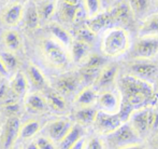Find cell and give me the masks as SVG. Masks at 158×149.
I'll use <instances>...</instances> for the list:
<instances>
[{"label": "cell", "mask_w": 158, "mask_h": 149, "mask_svg": "<svg viewBox=\"0 0 158 149\" xmlns=\"http://www.w3.org/2000/svg\"><path fill=\"white\" fill-rule=\"evenodd\" d=\"M8 75H9L8 70H6V66H4L3 62H2L1 57H0V76H2V77H6Z\"/></svg>", "instance_id": "obj_43"}, {"label": "cell", "mask_w": 158, "mask_h": 149, "mask_svg": "<svg viewBox=\"0 0 158 149\" xmlns=\"http://www.w3.org/2000/svg\"><path fill=\"white\" fill-rule=\"evenodd\" d=\"M89 48L88 44L73 39L70 44V59L75 63H83L89 54Z\"/></svg>", "instance_id": "obj_22"}, {"label": "cell", "mask_w": 158, "mask_h": 149, "mask_svg": "<svg viewBox=\"0 0 158 149\" xmlns=\"http://www.w3.org/2000/svg\"><path fill=\"white\" fill-rule=\"evenodd\" d=\"M80 84H81V80H80L79 75L66 74L56 79V81H55V91H57L63 96L70 95L73 94L77 90Z\"/></svg>", "instance_id": "obj_12"}, {"label": "cell", "mask_w": 158, "mask_h": 149, "mask_svg": "<svg viewBox=\"0 0 158 149\" xmlns=\"http://www.w3.org/2000/svg\"><path fill=\"white\" fill-rule=\"evenodd\" d=\"M9 85L17 97L25 96L28 91V79L22 72H16L11 79Z\"/></svg>", "instance_id": "obj_23"}, {"label": "cell", "mask_w": 158, "mask_h": 149, "mask_svg": "<svg viewBox=\"0 0 158 149\" xmlns=\"http://www.w3.org/2000/svg\"><path fill=\"white\" fill-rule=\"evenodd\" d=\"M98 110L93 106L90 107H80L74 113V119L80 125H89L94 123L95 117Z\"/></svg>", "instance_id": "obj_27"}, {"label": "cell", "mask_w": 158, "mask_h": 149, "mask_svg": "<svg viewBox=\"0 0 158 149\" xmlns=\"http://www.w3.org/2000/svg\"><path fill=\"white\" fill-rule=\"evenodd\" d=\"M112 23H114V21L110 12H100L95 16L89 17V21L87 22L86 26L90 28L95 34H97L103 28L109 27Z\"/></svg>", "instance_id": "obj_18"}, {"label": "cell", "mask_w": 158, "mask_h": 149, "mask_svg": "<svg viewBox=\"0 0 158 149\" xmlns=\"http://www.w3.org/2000/svg\"><path fill=\"white\" fill-rule=\"evenodd\" d=\"M108 141L111 145L118 149L133 144H139L141 137L137 134L130 124L124 122L116 130L108 134Z\"/></svg>", "instance_id": "obj_4"}, {"label": "cell", "mask_w": 158, "mask_h": 149, "mask_svg": "<svg viewBox=\"0 0 158 149\" xmlns=\"http://www.w3.org/2000/svg\"><path fill=\"white\" fill-rule=\"evenodd\" d=\"M156 143H157V146H158V132H157V135H156Z\"/></svg>", "instance_id": "obj_49"}, {"label": "cell", "mask_w": 158, "mask_h": 149, "mask_svg": "<svg viewBox=\"0 0 158 149\" xmlns=\"http://www.w3.org/2000/svg\"><path fill=\"white\" fill-rule=\"evenodd\" d=\"M151 132H158V108L153 107L152 120H151Z\"/></svg>", "instance_id": "obj_41"}, {"label": "cell", "mask_w": 158, "mask_h": 149, "mask_svg": "<svg viewBox=\"0 0 158 149\" xmlns=\"http://www.w3.org/2000/svg\"><path fill=\"white\" fill-rule=\"evenodd\" d=\"M118 77V66L116 64H106L100 69L97 79L95 80L93 88L96 91H106L110 90L112 85H114Z\"/></svg>", "instance_id": "obj_9"}, {"label": "cell", "mask_w": 158, "mask_h": 149, "mask_svg": "<svg viewBox=\"0 0 158 149\" xmlns=\"http://www.w3.org/2000/svg\"><path fill=\"white\" fill-rule=\"evenodd\" d=\"M157 64H158V63H157Z\"/></svg>", "instance_id": "obj_53"}, {"label": "cell", "mask_w": 158, "mask_h": 149, "mask_svg": "<svg viewBox=\"0 0 158 149\" xmlns=\"http://www.w3.org/2000/svg\"><path fill=\"white\" fill-rule=\"evenodd\" d=\"M84 136V129L79 123H74L69 132L64 135V137L58 143L57 149H70L71 146H73L81 137Z\"/></svg>", "instance_id": "obj_16"}, {"label": "cell", "mask_w": 158, "mask_h": 149, "mask_svg": "<svg viewBox=\"0 0 158 149\" xmlns=\"http://www.w3.org/2000/svg\"><path fill=\"white\" fill-rule=\"evenodd\" d=\"M139 36L158 37V13H154L144 19L139 28Z\"/></svg>", "instance_id": "obj_21"}, {"label": "cell", "mask_w": 158, "mask_h": 149, "mask_svg": "<svg viewBox=\"0 0 158 149\" xmlns=\"http://www.w3.org/2000/svg\"><path fill=\"white\" fill-rule=\"evenodd\" d=\"M121 103L118 116L127 122L133 112L144 107H153L158 103V94L150 81L132 75H125L117 80Z\"/></svg>", "instance_id": "obj_1"}, {"label": "cell", "mask_w": 158, "mask_h": 149, "mask_svg": "<svg viewBox=\"0 0 158 149\" xmlns=\"http://www.w3.org/2000/svg\"><path fill=\"white\" fill-rule=\"evenodd\" d=\"M37 9L40 21H48L56 11V0H44L43 3Z\"/></svg>", "instance_id": "obj_30"}, {"label": "cell", "mask_w": 158, "mask_h": 149, "mask_svg": "<svg viewBox=\"0 0 158 149\" xmlns=\"http://www.w3.org/2000/svg\"><path fill=\"white\" fill-rule=\"evenodd\" d=\"M135 16H142L150 10V0H126Z\"/></svg>", "instance_id": "obj_31"}, {"label": "cell", "mask_w": 158, "mask_h": 149, "mask_svg": "<svg viewBox=\"0 0 158 149\" xmlns=\"http://www.w3.org/2000/svg\"><path fill=\"white\" fill-rule=\"evenodd\" d=\"M130 48L129 33L123 27H111L104 33L101 41V52L106 57H119Z\"/></svg>", "instance_id": "obj_2"}, {"label": "cell", "mask_w": 158, "mask_h": 149, "mask_svg": "<svg viewBox=\"0 0 158 149\" xmlns=\"http://www.w3.org/2000/svg\"><path fill=\"white\" fill-rule=\"evenodd\" d=\"M80 0H64V3L70 4V6H79Z\"/></svg>", "instance_id": "obj_45"}, {"label": "cell", "mask_w": 158, "mask_h": 149, "mask_svg": "<svg viewBox=\"0 0 158 149\" xmlns=\"http://www.w3.org/2000/svg\"><path fill=\"white\" fill-rule=\"evenodd\" d=\"M156 92H157V94H158V78H157V85H156Z\"/></svg>", "instance_id": "obj_48"}, {"label": "cell", "mask_w": 158, "mask_h": 149, "mask_svg": "<svg viewBox=\"0 0 158 149\" xmlns=\"http://www.w3.org/2000/svg\"><path fill=\"white\" fill-rule=\"evenodd\" d=\"M35 145L39 149H57V146L52 139H50L48 136H39L35 141Z\"/></svg>", "instance_id": "obj_38"}, {"label": "cell", "mask_w": 158, "mask_h": 149, "mask_svg": "<svg viewBox=\"0 0 158 149\" xmlns=\"http://www.w3.org/2000/svg\"><path fill=\"white\" fill-rule=\"evenodd\" d=\"M74 37L75 40L84 42V43L88 44L89 46L94 43L96 40V34L90 28H88L87 26H83V27L77 28L74 33Z\"/></svg>", "instance_id": "obj_32"}, {"label": "cell", "mask_w": 158, "mask_h": 149, "mask_svg": "<svg viewBox=\"0 0 158 149\" xmlns=\"http://www.w3.org/2000/svg\"><path fill=\"white\" fill-rule=\"evenodd\" d=\"M26 149H39V148H38V146L35 145V142H31V143L28 144L27 147H26Z\"/></svg>", "instance_id": "obj_46"}, {"label": "cell", "mask_w": 158, "mask_h": 149, "mask_svg": "<svg viewBox=\"0 0 158 149\" xmlns=\"http://www.w3.org/2000/svg\"><path fill=\"white\" fill-rule=\"evenodd\" d=\"M156 1H157V3H158V0H156Z\"/></svg>", "instance_id": "obj_51"}, {"label": "cell", "mask_w": 158, "mask_h": 149, "mask_svg": "<svg viewBox=\"0 0 158 149\" xmlns=\"http://www.w3.org/2000/svg\"><path fill=\"white\" fill-rule=\"evenodd\" d=\"M79 6H70V4L63 3L60 9V16L66 22H73L74 21L75 12Z\"/></svg>", "instance_id": "obj_37"}, {"label": "cell", "mask_w": 158, "mask_h": 149, "mask_svg": "<svg viewBox=\"0 0 158 149\" xmlns=\"http://www.w3.org/2000/svg\"><path fill=\"white\" fill-rule=\"evenodd\" d=\"M44 99H45L48 108L55 110V112H61L67 109L66 99L57 91H48L44 95Z\"/></svg>", "instance_id": "obj_25"}, {"label": "cell", "mask_w": 158, "mask_h": 149, "mask_svg": "<svg viewBox=\"0 0 158 149\" xmlns=\"http://www.w3.org/2000/svg\"><path fill=\"white\" fill-rule=\"evenodd\" d=\"M84 149H104L103 143L98 137H90L88 141H85Z\"/></svg>", "instance_id": "obj_39"}, {"label": "cell", "mask_w": 158, "mask_h": 149, "mask_svg": "<svg viewBox=\"0 0 158 149\" xmlns=\"http://www.w3.org/2000/svg\"><path fill=\"white\" fill-rule=\"evenodd\" d=\"M85 137H81L77 143L74 144L73 146H71L70 149H84V145H85Z\"/></svg>", "instance_id": "obj_42"}, {"label": "cell", "mask_w": 158, "mask_h": 149, "mask_svg": "<svg viewBox=\"0 0 158 149\" xmlns=\"http://www.w3.org/2000/svg\"><path fill=\"white\" fill-rule=\"evenodd\" d=\"M97 103L102 112L109 113H117L121 99H119V95H116V93H114L111 90L101 91L98 94Z\"/></svg>", "instance_id": "obj_14"}, {"label": "cell", "mask_w": 158, "mask_h": 149, "mask_svg": "<svg viewBox=\"0 0 158 149\" xmlns=\"http://www.w3.org/2000/svg\"><path fill=\"white\" fill-rule=\"evenodd\" d=\"M98 92L92 85L82 89L75 96V104L79 107H90L97 103Z\"/></svg>", "instance_id": "obj_17"}, {"label": "cell", "mask_w": 158, "mask_h": 149, "mask_svg": "<svg viewBox=\"0 0 158 149\" xmlns=\"http://www.w3.org/2000/svg\"><path fill=\"white\" fill-rule=\"evenodd\" d=\"M24 7L21 3H10L0 15V21L8 27H15L23 19Z\"/></svg>", "instance_id": "obj_13"}, {"label": "cell", "mask_w": 158, "mask_h": 149, "mask_svg": "<svg viewBox=\"0 0 158 149\" xmlns=\"http://www.w3.org/2000/svg\"><path fill=\"white\" fill-rule=\"evenodd\" d=\"M9 1H10L11 3H21V4H23L24 2H26L27 0H9Z\"/></svg>", "instance_id": "obj_47"}, {"label": "cell", "mask_w": 158, "mask_h": 149, "mask_svg": "<svg viewBox=\"0 0 158 149\" xmlns=\"http://www.w3.org/2000/svg\"><path fill=\"white\" fill-rule=\"evenodd\" d=\"M27 79L30 83L35 86L38 90H42V89H46V86L48 85V82L46 77L42 72V70L40 69L38 66H35V64L30 63L27 69Z\"/></svg>", "instance_id": "obj_19"}, {"label": "cell", "mask_w": 158, "mask_h": 149, "mask_svg": "<svg viewBox=\"0 0 158 149\" xmlns=\"http://www.w3.org/2000/svg\"><path fill=\"white\" fill-rule=\"evenodd\" d=\"M158 55V37H139L131 56L135 59H152Z\"/></svg>", "instance_id": "obj_5"}, {"label": "cell", "mask_w": 158, "mask_h": 149, "mask_svg": "<svg viewBox=\"0 0 158 149\" xmlns=\"http://www.w3.org/2000/svg\"><path fill=\"white\" fill-rule=\"evenodd\" d=\"M153 107H144L138 109L130 115L128 123L132 126L140 137H143L145 134L151 132V120H152Z\"/></svg>", "instance_id": "obj_6"}, {"label": "cell", "mask_w": 158, "mask_h": 149, "mask_svg": "<svg viewBox=\"0 0 158 149\" xmlns=\"http://www.w3.org/2000/svg\"><path fill=\"white\" fill-rule=\"evenodd\" d=\"M25 106L31 112H43L48 108L44 95H41L38 92L25 95Z\"/></svg>", "instance_id": "obj_15"}, {"label": "cell", "mask_w": 158, "mask_h": 149, "mask_svg": "<svg viewBox=\"0 0 158 149\" xmlns=\"http://www.w3.org/2000/svg\"><path fill=\"white\" fill-rule=\"evenodd\" d=\"M19 97L12 92L10 85L6 83H2L0 85V104L6 105L9 103H13V102H17Z\"/></svg>", "instance_id": "obj_35"}, {"label": "cell", "mask_w": 158, "mask_h": 149, "mask_svg": "<svg viewBox=\"0 0 158 149\" xmlns=\"http://www.w3.org/2000/svg\"><path fill=\"white\" fill-rule=\"evenodd\" d=\"M16 149H19V148H16Z\"/></svg>", "instance_id": "obj_52"}, {"label": "cell", "mask_w": 158, "mask_h": 149, "mask_svg": "<svg viewBox=\"0 0 158 149\" xmlns=\"http://www.w3.org/2000/svg\"><path fill=\"white\" fill-rule=\"evenodd\" d=\"M0 57H1L2 62H3L9 74L12 72H15L17 69V67H19V59H17L16 55L13 52H10V51L2 52L0 54Z\"/></svg>", "instance_id": "obj_34"}, {"label": "cell", "mask_w": 158, "mask_h": 149, "mask_svg": "<svg viewBox=\"0 0 158 149\" xmlns=\"http://www.w3.org/2000/svg\"><path fill=\"white\" fill-rule=\"evenodd\" d=\"M21 120L17 116L9 117L6 120L1 132V145L3 149H12L13 145L19 138Z\"/></svg>", "instance_id": "obj_10"}, {"label": "cell", "mask_w": 158, "mask_h": 149, "mask_svg": "<svg viewBox=\"0 0 158 149\" xmlns=\"http://www.w3.org/2000/svg\"><path fill=\"white\" fill-rule=\"evenodd\" d=\"M111 15L113 17V21L118 22V23H124L127 24L130 21L131 16H132V12H131L130 8H129L127 1H122L119 2L117 6H115V8L112 11H110Z\"/></svg>", "instance_id": "obj_26"}, {"label": "cell", "mask_w": 158, "mask_h": 149, "mask_svg": "<svg viewBox=\"0 0 158 149\" xmlns=\"http://www.w3.org/2000/svg\"><path fill=\"white\" fill-rule=\"evenodd\" d=\"M122 123L124 122H122L118 113H109L98 110L93 124L97 132H99L100 134L108 135L116 130Z\"/></svg>", "instance_id": "obj_8"}, {"label": "cell", "mask_w": 158, "mask_h": 149, "mask_svg": "<svg viewBox=\"0 0 158 149\" xmlns=\"http://www.w3.org/2000/svg\"><path fill=\"white\" fill-rule=\"evenodd\" d=\"M130 74L146 81L158 78V64L152 59H135L129 64Z\"/></svg>", "instance_id": "obj_7"}, {"label": "cell", "mask_w": 158, "mask_h": 149, "mask_svg": "<svg viewBox=\"0 0 158 149\" xmlns=\"http://www.w3.org/2000/svg\"><path fill=\"white\" fill-rule=\"evenodd\" d=\"M0 1H9V0H0Z\"/></svg>", "instance_id": "obj_50"}, {"label": "cell", "mask_w": 158, "mask_h": 149, "mask_svg": "<svg viewBox=\"0 0 158 149\" xmlns=\"http://www.w3.org/2000/svg\"><path fill=\"white\" fill-rule=\"evenodd\" d=\"M118 149H145V148L139 143V144H133V145H129V146H126V147H122Z\"/></svg>", "instance_id": "obj_44"}, {"label": "cell", "mask_w": 158, "mask_h": 149, "mask_svg": "<svg viewBox=\"0 0 158 149\" xmlns=\"http://www.w3.org/2000/svg\"><path fill=\"white\" fill-rule=\"evenodd\" d=\"M85 11L88 17H93L101 12V1L100 0H84Z\"/></svg>", "instance_id": "obj_36"}, {"label": "cell", "mask_w": 158, "mask_h": 149, "mask_svg": "<svg viewBox=\"0 0 158 149\" xmlns=\"http://www.w3.org/2000/svg\"><path fill=\"white\" fill-rule=\"evenodd\" d=\"M40 130H41V123L38 120L31 119L25 122L24 124H21L19 138L23 139V141L30 139L33 136H35L40 132Z\"/></svg>", "instance_id": "obj_28"}, {"label": "cell", "mask_w": 158, "mask_h": 149, "mask_svg": "<svg viewBox=\"0 0 158 149\" xmlns=\"http://www.w3.org/2000/svg\"><path fill=\"white\" fill-rule=\"evenodd\" d=\"M106 65V59L103 56L99 54H88V56L85 59V61L83 62V66L84 68H90V69H98L100 70L103 66Z\"/></svg>", "instance_id": "obj_33"}, {"label": "cell", "mask_w": 158, "mask_h": 149, "mask_svg": "<svg viewBox=\"0 0 158 149\" xmlns=\"http://www.w3.org/2000/svg\"><path fill=\"white\" fill-rule=\"evenodd\" d=\"M72 125V122L66 118L54 120L45 126L46 136L50 139H52L55 144H58L64 137V135L69 132Z\"/></svg>", "instance_id": "obj_11"}, {"label": "cell", "mask_w": 158, "mask_h": 149, "mask_svg": "<svg viewBox=\"0 0 158 149\" xmlns=\"http://www.w3.org/2000/svg\"><path fill=\"white\" fill-rule=\"evenodd\" d=\"M4 112L8 113L9 117H12V116H16L17 112H19V105L17 102H13V103H9L6 105H2Z\"/></svg>", "instance_id": "obj_40"}, {"label": "cell", "mask_w": 158, "mask_h": 149, "mask_svg": "<svg viewBox=\"0 0 158 149\" xmlns=\"http://www.w3.org/2000/svg\"><path fill=\"white\" fill-rule=\"evenodd\" d=\"M2 42L6 46V50L13 53L19 51L23 46V40L21 35L14 29L4 30L2 34Z\"/></svg>", "instance_id": "obj_20"}, {"label": "cell", "mask_w": 158, "mask_h": 149, "mask_svg": "<svg viewBox=\"0 0 158 149\" xmlns=\"http://www.w3.org/2000/svg\"><path fill=\"white\" fill-rule=\"evenodd\" d=\"M51 34L53 36V39H55L56 41H58L60 44L66 48V46H70V44L72 43L73 38L71 36V34L64 28L61 25H59L58 23H51L48 26Z\"/></svg>", "instance_id": "obj_24"}, {"label": "cell", "mask_w": 158, "mask_h": 149, "mask_svg": "<svg viewBox=\"0 0 158 149\" xmlns=\"http://www.w3.org/2000/svg\"><path fill=\"white\" fill-rule=\"evenodd\" d=\"M22 21H24L25 26L27 28H29V29H35V28L39 27L40 22L41 21H40L37 7H35V6L28 7L27 10L24 11Z\"/></svg>", "instance_id": "obj_29"}, {"label": "cell", "mask_w": 158, "mask_h": 149, "mask_svg": "<svg viewBox=\"0 0 158 149\" xmlns=\"http://www.w3.org/2000/svg\"><path fill=\"white\" fill-rule=\"evenodd\" d=\"M40 51L46 63L57 69L66 68L70 62V55L66 48L53 38L42 40L40 42Z\"/></svg>", "instance_id": "obj_3"}]
</instances>
